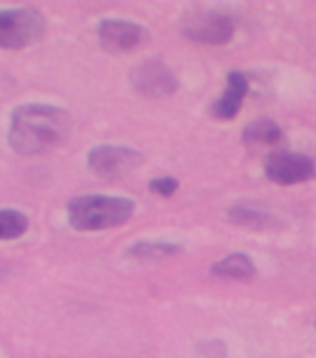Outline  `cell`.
Returning a JSON list of instances; mask_svg holds the SVG:
<instances>
[{
	"mask_svg": "<svg viewBox=\"0 0 316 358\" xmlns=\"http://www.w3.org/2000/svg\"><path fill=\"white\" fill-rule=\"evenodd\" d=\"M248 92H250V80H248V77H246L244 73L231 71L229 73L227 84H225L222 97L212 106V114L218 120H223V122L234 120V117L239 116Z\"/></svg>",
	"mask_w": 316,
	"mask_h": 358,
	"instance_id": "cell-9",
	"label": "cell"
},
{
	"mask_svg": "<svg viewBox=\"0 0 316 358\" xmlns=\"http://www.w3.org/2000/svg\"><path fill=\"white\" fill-rule=\"evenodd\" d=\"M183 252V245L170 241H138L127 248V256L138 262H158L177 256Z\"/></svg>",
	"mask_w": 316,
	"mask_h": 358,
	"instance_id": "cell-12",
	"label": "cell"
},
{
	"mask_svg": "<svg viewBox=\"0 0 316 358\" xmlns=\"http://www.w3.org/2000/svg\"><path fill=\"white\" fill-rule=\"evenodd\" d=\"M229 220L236 226L250 229H270L273 224H279V220L270 213L262 211V209H253V207L236 206L231 207L229 211Z\"/></svg>",
	"mask_w": 316,
	"mask_h": 358,
	"instance_id": "cell-13",
	"label": "cell"
},
{
	"mask_svg": "<svg viewBox=\"0 0 316 358\" xmlns=\"http://www.w3.org/2000/svg\"><path fill=\"white\" fill-rule=\"evenodd\" d=\"M285 138L283 129L270 117H259L250 125H246L242 133V142L250 148H268L281 144Z\"/></svg>",
	"mask_w": 316,
	"mask_h": 358,
	"instance_id": "cell-11",
	"label": "cell"
},
{
	"mask_svg": "<svg viewBox=\"0 0 316 358\" xmlns=\"http://www.w3.org/2000/svg\"><path fill=\"white\" fill-rule=\"evenodd\" d=\"M144 162V155L128 145H95L88 153L89 170L103 179H119L134 172Z\"/></svg>",
	"mask_w": 316,
	"mask_h": 358,
	"instance_id": "cell-4",
	"label": "cell"
},
{
	"mask_svg": "<svg viewBox=\"0 0 316 358\" xmlns=\"http://www.w3.org/2000/svg\"><path fill=\"white\" fill-rule=\"evenodd\" d=\"M201 352H203V357L205 358H225V355H227V347L223 345L222 341H205V343L201 345Z\"/></svg>",
	"mask_w": 316,
	"mask_h": 358,
	"instance_id": "cell-16",
	"label": "cell"
},
{
	"mask_svg": "<svg viewBox=\"0 0 316 358\" xmlns=\"http://www.w3.org/2000/svg\"><path fill=\"white\" fill-rule=\"evenodd\" d=\"M28 217L17 209H0V241L21 237L28 229Z\"/></svg>",
	"mask_w": 316,
	"mask_h": 358,
	"instance_id": "cell-14",
	"label": "cell"
},
{
	"mask_svg": "<svg viewBox=\"0 0 316 358\" xmlns=\"http://www.w3.org/2000/svg\"><path fill=\"white\" fill-rule=\"evenodd\" d=\"M134 209V201L121 196L84 194L67 203V220L77 231H103L128 222Z\"/></svg>",
	"mask_w": 316,
	"mask_h": 358,
	"instance_id": "cell-2",
	"label": "cell"
},
{
	"mask_svg": "<svg viewBox=\"0 0 316 358\" xmlns=\"http://www.w3.org/2000/svg\"><path fill=\"white\" fill-rule=\"evenodd\" d=\"M179 189V181L172 176H164V178H155L151 179L149 183V190L151 192H155V194L162 196V198H170L177 192Z\"/></svg>",
	"mask_w": 316,
	"mask_h": 358,
	"instance_id": "cell-15",
	"label": "cell"
},
{
	"mask_svg": "<svg viewBox=\"0 0 316 358\" xmlns=\"http://www.w3.org/2000/svg\"><path fill=\"white\" fill-rule=\"evenodd\" d=\"M73 131V116L66 108L47 103L17 106L11 114L8 142L19 155H39L60 148Z\"/></svg>",
	"mask_w": 316,
	"mask_h": 358,
	"instance_id": "cell-1",
	"label": "cell"
},
{
	"mask_svg": "<svg viewBox=\"0 0 316 358\" xmlns=\"http://www.w3.org/2000/svg\"><path fill=\"white\" fill-rule=\"evenodd\" d=\"M181 32L195 43L223 45L234 36V22L218 11H195L184 17Z\"/></svg>",
	"mask_w": 316,
	"mask_h": 358,
	"instance_id": "cell-6",
	"label": "cell"
},
{
	"mask_svg": "<svg viewBox=\"0 0 316 358\" xmlns=\"http://www.w3.org/2000/svg\"><path fill=\"white\" fill-rule=\"evenodd\" d=\"M100 45L108 52L123 55L133 52L147 39V30L142 24L125 19H105L97 28Z\"/></svg>",
	"mask_w": 316,
	"mask_h": 358,
	"instance_id": "cell-8",
	"label": "cell"
},
{
	"mask_svg": "<svg viewBox=\"0 0 316 358\" xmlns=\"http://www.w3.org/2000/svg\"><path fill=\"white\" fill-rule=\"evenodd\" d=\"M211 274L220 276V278L236 280V282H250L255 278L257 268L251 257L244 252H233L227 257H222L211 267Z\"/></svg>",
	"mask_w": 316,
	"mask_h": 358,
	"instance_id": "cell-10",
	"label": "cell"
},
{
	"mask_svg": "<svg viewBox=\"0 0 316 358\" xmlns=\"http://www.w3.org/2000/svg\"><path fill=\"white\" fill-rule=\"evenodd\" d=\"M266 178L276 185L306 183L316 176V164L311 157L290 153V151H273L264 164Z\"/></svg>",
	"mask_w": 316,
	"mask_h": 358,
	"instance_id": "cell-7",
	"label": "cell"
},
{
	"mask_svg": "<svg viewBox=\"0 0 316 358\" xmlns=\"http://www.w3.org/2000/svg\"><path fill=\"white\" fill-rule=\"evenodd\" d=\"M47 32L43 13L36 8L0 10V49L19 50L41 41Z\"/></svg>",
	"mask_w": 316,
	"mask_h": 358,
	"instance_id": "cell-3",
	"label": "cell"
},
{
	"mask_svg": "<svg viewBox=\"0 0 316 358\" xmlns=\"http://www.w3.org/2000/svg\"><path fill=\"white\" fill-rule=\"evenodd\" d=\"M133 88L149 99H164L177 92L179 80L167 64L158 58H149L134 67L130 73Z\"/></svg>",
	"mask_w": 316,
	"mask_h": 358,
	"instance_id": "cell-5",
	"label": "cell"
}]
</instances>
